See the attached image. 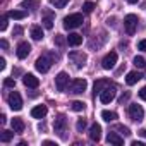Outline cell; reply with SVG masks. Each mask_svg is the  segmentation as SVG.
<instances>
[{
  "mask_svg": "<svg viewBox=\"0 0 146 146\" xmlns=\"http://www.w3.org/2000/svg\"><path fill=\"white\" fill-rule=\"evenodd\" d=\"M52 64H53V55H52V53H45V55H41V57H38V58H36L35 67H36V70H38V72L45 74V72H48V70H50Z\"/></svg>",
  "mask_w": 146,
  "mask_h": 146,
  "instance_id": "cell-1",
  "label": "cell"
},
{
  "mask_svg": "<svg viewBox=\"0 0 146 146\" xmlns=\"http://www.w3.org/2000/svg\"><path fill=\"white\" fill-rule=\"evenodd\" d=\"M83 23H84V19H83V14H79V12L69 14V16L64 17V28H65V29H76V28H79Z\"/></svg>",
  "mask_w": 146,
  "mask_h": 146,
  "instance_id": "cell-2",
  "label": "cell"
},
{
  "mask_svg": "<svg viewBox=\"0 0 146 146\" xmlns=\"http://www.w3.org/2000/svg\"><path fill=\"white\" fill-rule=\"evenodd\" d=\"M86 88H88V81L86 79H72L70 84L67 86L70 95H81V93L86 91Z\"/></svg>",
  "mask_w": 146,
  "mask_h": 146,
  "instance_id": "cell-3",
  "label": "cell"
},
{
  "mask_svg": "<svg viewBox=\"0 0 146 146\" xmlns=\"http://www.w3.org/2000/svg\"><path fill=\"white\" fill-rule=\"evenodd\" d=\"M53 129H55V132L62 137V139H65V129H67V119H65V115L64 113H60V115H57V119H55V122H53Z\"/></svg>",
  "mask_w": 146,
  "mask_h": 146,
  "instance_id": "cell-4",
  "label": "cell"
},
{
  "mask_svg": "<svg viewBox=\"0 0 146 146\" xmlns=\"http://www.w3.org/2000/svg\"><path fill=\"white\" fill-rule=\"evenodd\" d=\"M137 23H139V19H137V16H134V14H127V16L124 17V28H125L127 35H134V33H136Z\"/></svg>",
  "mask_w": 146,
  "mask_h": 146,
  "instance_id": "cell-5",
  "label": "cell"
},
{
  "mask_svg": "<svg viewBox=\"0 0 146 146\" xmlns=\"http://www.w3.org/2000/svg\"><path fill=\"white\" fill-rule=\"evenodd\" d=\"M115 95H117V88H115V84H108L102 93H100V102L102 103H110L113 98H115Z\"/></svg>",
  "mask_w": 146,
  "mask_h": 146,
  "instance_id": "cell-6",
  "label": "cell"
},
{
  "mask_svg": "<svg viewBox=\"0 0 146 146\" xmlns=\"http://www.w3.org/2000/svg\"><path fill=\"white\" fill-rule=\"evenodd\" d=\"M69 58H70V62L74 64L78 69L84 67V65H86V60H88L86 53H83V52H70V53H69Z\"/></svg>",
  "mask_w": 146,
  "mask_h": 146,
  "instance_id": "cell-7",
  "label": "cell"
},
{
  "mask_svg": "<svg viewBox=\"0 0 146 146\" xmlns=\"http://www.w3.org/2000/svg\"><path fill=\"white\" fill-rule=\"evenodd\" d=\"M127 113H129V117H131L134 122H139V120H143V117H144V110H143V107H141V105H137V103L129 105Z\"/></svg>",
  "mask_w": 146,
  "mask_h": 146,
  "instance_id": "cell-8",
  "label": "cell"
},
{
  "mask_svg": "<svg viewBox=\"0 0 146 146\" xmlns=\"http://www.w3.org/2000/svg\"><path fill=\"white\" fill-rule=\"evenodd\" d=\"M7 102H9V107L12 110H16V112H19L23 108V98H21V95L17 91H12L9 95V98H7Z\"/></svg>",
  "mask_w": 146,
  "mask_h": 146,
  "instance_id": "cell-9",
  "label": "cell"
},
{
  "mask_svg": "<svg viewBox=\"0 0 146 146\" xmlns=\"http://www.w3.org/2000/svg\"><path fill=\"white\" fill-rule=\"evenodd\" d=\"M55 86L58 91H65L67 86H69V76H67V72H58L57 78H55Z\"/></svg>",
  "mask_w": 146,
  "mask_h": 146,
  "instance_id": "cell-10",
  "label": "cell"
},
{
  "mask_svg": "<svg viewBox=\"0 0 146 146\" xmlns=\"http://www.w3.org/2000/svg\"><path fill=\"white\" fill-rule=\"evenodd\" d=\"M115 64H117V53H115V52L107 53V55L103 57V60H102V65H103V69H107V70L113 69Z\"/></svg>",
  "mask_w": 146,
  "mask_h": 146,
  "instance_id": "cell-11",
  "label": "cell"
},
{
  "mask_svg": "<svg viewBox=\"0 0 146 146\" xmlns=\"http://www.w3.org/2000/svg\"><path fill=\"white\" fill-rule=\"evenodd\" d=\"M29 52H31V45L28 43V41H21L19 45H17V50H16V53H17V58H26L28 55H29Z\"/></svg>",
  "mask_w": 146,
  "mask_h": 146,
  "instance_id": "cell-12",
  "label": "cell"
},
{
  "mask_svg": "<svg viewBox=\"0 0 146 146\" xmlns=\"http://www.w3.org/2000/svg\"><path fill=\"white\" fill-rule=\"evenodd\" d=\"M23 83L26 88H38L40 86V79L35 74H24L23 76Z\"/></svg>",
  "mask_w": 146,
  "mask_h": 146,
  "instance_id": "cell-13",
  "label": "cell"
},
{
  "mask_svg": "<svg viewBox=\"0 0 146 146\" xmlns=\"http://www.w3.org/2000/svg\"><path fill=\"white\" fill-rule=\"evenodd\" d=\"M90 139L91 141H95V143H98L100 139H102V127H100V124H91V127H90Z\"/></svg>",
  "mask_w": 146,
  "mask_h": 146,
  "instance_id": "cell-14",
  "label": "cell"
},
{
  "mask_svg": "<svg viewBox=\"0 0 146 146\" xmlns=\"http://www.w3.org/2000/svg\"><path fill=\"white\" fill-rule=\"evenodd\" d=\"M46 112H48V108H46L45 105H36L35 108H31V117H35V119H43V117L46 115Z\"/></svg>",
  "mask_w": 146,
  "mask_h": 146,
  "instance_id": "cell-15",
  "label": "cell"
},
{
  "mask_svg": "<svg viewBox=\"0 0 146 146\" xmlns=\"http://www.w3.org/2000/svg\"><path fill=\"white\" fill-rule=\"evenodd\" d=\"M41 23H43L45 29H52V28H53V12H52V11H45Z\"/></svg>",
  "mask_w": 146,
  "mask_h": 146,
  "instance_id": "cell-16",
  "label": "cell"
},
{
  "mask_svg": "<svg viewBox=\"0 0 146 146\" xmlns=\"http://www.w3.org/2000/svg\"><path fill=\"white\" fill-rule=\"evenodd\" d=\"M107 143H110V144H117V146H122L124 144V137H120L117 132H108V136H107Z\"/></svg>",
  "mask_w": 146,
  "mask_h": 146,
  "instance_id": "cell-17",
  "label": "cell"
},
{
  "mask_svg": "<svg viewBox=\"0 0 146 146\" xmlns=\"http://www.w3.org/2000/svg\"><path fill=\"white\" fill-rule=\"evenodd\" d=\"M67 43H69L70 46H79V45L83 43V36L78 35V33H70V35L67 36Z\"/></svg>",
  "mask_w": 146,
  "mask_h": 146,
  "instance_id": "cell-18",
  "label": "cell"
},
{
  "mask_svg": "<svg viewBox=\"0 0 146 146\" xmlns=\"http://www.w3.org/2000/svg\"><path fill=\"white\" fill-rule=\"evenodd\" d=\"M141 78H143V76L139 74L137 70H132V72H129V74H127V78H125V83H127L129 86H132V84H136V83H137Z\"/></svg>",
  "mask_w": 146,
  "mask_h": 146,
  "instance_id": "cell-19",
  "label": "cell"
},
{
  "mask_svg": "<svg viewBox=\"0 0 146 146\" xmlns=\"http://www.w3.org/2000/svg\"><path fill=\"white\" fill-rule=\"evenodd\" d=\"M108 84H110V81H108V79H98V81L95 83V86H93V90H95V95H96V93L100 95V93H102V91H103V90L108 86Z\"/></svg>",
  "mask_w": 146,
  "mask_h": 146,
  "instance_id": "cell-20",
  "label": "cell"
},
{
  "mask_svg": "<svg viewBox=\"0 0 146 146\" xmlns=\"http://www.w3.org/2000/svg\"><path fill=\"white\" fill-rule=\"evenodd\" d=\"M31 38H33L35 41L43 40V29H41L40 26H33V28H31Z\"/></svg>",
  "mask_w": 146,
  "mask_h": 146,
  "instance_id": "cell-21",
  "label": "cell"
},
{
  "mask_svg": "<svg viewBox=\"0 0 146 146\" xmlns=\"http://www.w3.org/2000/svg\"><path fill=\"white\" fill-rule=\"evenodd\" d=\"M11 125H12V129L16 131V134H21V132L24 131V122H23L21 119H12Z\"/></svg>",
  "mask_w": 146,
  "mask_h": 146,
  "instance_id": "cell-22",
  "label": "cell"
},
{
  "mask_svg": "<svg viewBox=\"0 0 146 146\" xmlns=\"http://www.w3.org/2000/svg\"><path fill=\"white\" fill-rule=\"evenodd\" d=\"M14 134H16L14 129L12 131H2V132H0V141H2V143H9L14 137Z\"/></svg>",
  "mask_w": 146,
  "mask_h": 146,
  "instance_id": "cell-23",
  "label": "cell"
},
{
  "mask_svg": "<svg viewBox=\"0 0 146 146\" xmlns=\"http://www.w3.org/2000/svg\"><path fill=\"white\" fill-rule=\"evenodd\" d=\"M7 16H9L11 19L21 21V19H24V17H26V12H24V11H11V12H7Z\"/></svg>",
  "mask_w": 146,
  "mask_h": 146,
  "instance_id": "cell-24",
  "label": "cell"
},
{
  "mask_svg": "<svg viewBox=\"0 0 146 146\" xmlns=\"http://www.w3.org/2000/svg\"><path fill=\"white\" fill-rule=\"evenodd\" d=\"M102 119L107 120V122H112V120L117 119V113H115V112H110V110H103V112H102Z\"/></svg>",
  "mask_w": 146,
  "mask_h": 146,
  "instance_id": "cell-25",
  "label": "cell"
},
{
  "mask_svg": "<svg viewBox=\"0 0 146 146\" xmlns=\"http://www.w3.org/2000/svg\"><path fill=\"white\" fill-rule=\"evenodd\" d=\"M70 108L74 110V112H83L84 110V103L83 102H72L70 103Z\"/></svg>",
  "mask_w": 146,
  "mask_h": 146,
  "instance_id": "cell-26",
  "label": "cell"
},
{
  "mask_svg": "<svg viewBox=\"0 0 146 146\" xmlns=\"http://www.w3.org/2000/svg\"><path fill=\"white\" fill-rule=\"evenodd\" d=\"M96 5H95V2H84L83 4V11L86 12V14H90V12H93V9H95Z\"/></svg>",
  "mask_w": 146,
  "mask_h": 146,
  "instance_id": "cell-27",
  "label": "cell"
},
{
  "mask_svg": "<svg viewBox=\"0 0 146 146\" xmlns=\"http://www.w3.org/2000/svg\"><path fill=\"white\" fill-rule=\"evenodd\" d=\"M67 2H69V0H50V4H52V5H55L57 9L65 7V5H67Z\"/></svg>",
  "mask_w": 146,
  "mask_h": 146,
  "instance_id": "cell-28",
  "label": "cell"
},
{
  "mask_svg": "<svg viewBox=\"0 0 146 146\" xmlns=\"http://www.w3.org/2000/svg\"><path fill=\"white\" fill-rule=\"evenodd\" d=\"M134 65L139 67V69H143V67H146V60L143 57H134Z\"/></svg>",
  "mask_w": 146,
  "mask_h": 146,
  "instance_id": "cell-29",
  "label": "cell"
},
{
  "mask_svg": "<svg viewBox=\"0 0 146 146\" xmlns=\"http://www.w3.org/2000/svg\"><path fill=\"white\" fill-rule=\"evenodd\" d=\"M21 5L23 7H29V9H36L38 7V2H35V0H24Z\"/></svg>",
  "mask_w": 146,
  "mask_h": 146,
  "instance_id": "cell-30",
  "label": "cell"
},
{
  "mask_svg": "<svg viewBox=\"0 0 146 146\" xmlns=\"http://www.w3.org/2000/svg\"><path fill=\"white\" fill-rule=\"evenodd\" d=\"M4 86H5V88H14V86H16V81H14L12 78H5V79H4Z\"/></svg>",
  "mask_w": 146,
  "mask_h": 146,
  "instance_id": "cell-31",
  "label": "cell"
},
{
  "mask_svg": "<svg viewBox=\"0 0 146 146\" xmlns=\"http://www.w3.org/2000/svg\"><path fill=\"white\" fill-rule=\"evenodd\" d=\"M84 127H86V120H84V119H79V120H78V124H76V129H78L79 132H83V131H84Z\"/></svg>",
  "mask_w": 146,
  "mask_h": 146,
  "instance_id": "cell-32",
  "label": "cell"
},
{
  "mask_svg": "<svg viewBox=\"0 0 146 146\" xmlns=\"http://www.w3.org/2000/svg\"><path fill=\"white\" fill-rule=\"evenodd\" d=\"M115 131H120V132H122L124 136H129V134H131L129 127H125V125H117V127H115Z\"/></svg>",
  "mask_w": 146,
  "mask_h": 146,
  "instance_id": "cell-33",
  "label": "cell"
},
{
  "mask_svg": "<svg viewBox=\"0 0 146 146\" xmlns=\"http://www.w3.org/2000/svg\"><path fill=\"white\" fill-rule=\"evenodd\" d=\"M7 17L9 16H4L2 19H0V31H5L7 29Z\"/></svg>",
  "mask_w": 146,
  "mask_h": 146,
  "instance_id": "cell-34",
  "label": "cell"
},
{
  "mask_svg": "<svg viewBox=\"0 0 146 146\" xmlns=\"http://www.w3.org/2000/svg\"><path fill=\"white\" fill-rule=\"evenodd\" d=\"M21 35H23V28L21 26H16L14 31H12V36H21Z\"/></svg>",
  "mask_w": 146,
  "mask_h": 146,
  "instance_id": "cell-35",
  "label": "cell"
},
{
  "mask_svg": "<svg viewBox=\"0 0 146 146\" xmlns=\"http://www.w3.org/2000/svg\"><path fill=\"white\" fill-rule=\"evenodd\" d=\"M137 48L143 50V52H146V40H141V41L137 43Z\"/></svg>",
  "mask_w": 146,
  "mask_h": 146,
  "instance_id": "cell-36",
  "label": "cell"
},
{
  "mask_svg": "<svg viewBox=\"0 0 146 146\" xmlns=\"http://www.w3.org/2000/svg\"><path fill=\"white\" fill-rule=\"evenodd\" d=\"M139 98H141V100H146V86L141 88V91H139Z\"/></svg>",
  "mask_w": 146,
  "mask_h": 146,
  "instance_id": "cell-37",
  "label": "cell"
},
{
  "mask_svg": "<svg viewBox=\"0 0 146 146\" xmlns=\"http://www.w3.org/2000/svg\"><path fill=\"white\" fill-rule=\"evenodd\" d=\"M0 46H2L4 50H7V48H9V43H7V40H4V38L0 40Z\"/></svg>",
  "mask_w": 146,
  "mask_h": 146,
  "instance_id": "cell-38",
  "label": "cell"
},
{
  "mask_svg": "<svg viewBox=\"0 0 146 146\" xmlns=\"http://www.w3.org/2000/svg\"><path fill=\"white\" fill-rule=\"evenodd\" d=\"M55 41H57V45H58V46H62V45H64V38H62V36H57V38H55Z\"/></svg>",
  "mask_w": 146,
  "mask_h": 146,
  "instance_id": "cell-39",
  "label": "cell"
},
{
  "mask_svg": "<svg viewBox=\"0 0 146 146\" xmlns=\"http://www.w3.org/2000/svg\"><path fill=\"white\" fill-rule=\"evenodd\" d=\"M43 146H57L53 141H43Z\"/></svg>",
  "mask_w": 146,
  "mask_h": 146,
  "instance_id": "cell-40",
  "label": "cell"
},
{
  "mask_svg": "<svg viewBox=\"0 0 146 146\" xmlns=\"http://www.w3.org/2000/svg\"><path fill=\"white\" fill-rule=\"evenodd\" d=\"M0 69H5V58H0Z\"/></svg>",
  "mask_w": 146,
  "mask_h": 146,
  "instance_id": "cell-41",
  "label": "cell"
},
{
  "mask_svg": "<svg viewBox=\"0 0 146 146\" xmlns=\"http://www.w3.org/2000/svg\"><path fill=\"white\" fill-rule=\"evenodd\" d=\"M127 98H129V93H125V95H124V96H122V98H120V103H124V102H125V100H127Z\"/></svg>",
  "mask_w": 146,
  "mask_h": 146,
  "instance_id": "cell-42",
  "label": "cell"
},
{
  "mask_svg": "<svg viewBox=\"0 0 146 146\" xmlns=\"http://www.w3.org/2000/svg\"><path fill=\"white\" fill-rule=\"evenodd\" d=\"M132 146H143V143L141 141H132Z\"/></svg>",
  "mask_w": 146,
  "mask_h": 146,
  "instance_id": "cell-43",
  "label": "cell"
},
{
  "mask_svg": "<svg viewBox=\"0 0 146 146\" xmlns=\"http://www.w3.org/2000/svg\"><path fill=\"white\" fill-rule=\"evenodd\" d=\"M141 136H143V137H146V129H143V131H141Z\"/></svg>",
  "mask_w": 146,
  "mask_h": 146,
  "instance_id": "cell-44",
  "label": "cell"
},
{
  "mask_svg": "<svg viewBox=\"0 0 146 146\" xmlns=\"http://www.w3.org/2000/svg\"><path fill=\"white\" fill-rule=\"evenodd\" d=\"M129 4H137V0H127Z\"/></svg>",
  "mask_w": 146,
  "mask_h": 146,
  "instance_id": "cell-45",
  "label": "cell"
}]
</instances>
